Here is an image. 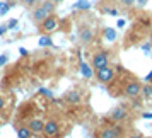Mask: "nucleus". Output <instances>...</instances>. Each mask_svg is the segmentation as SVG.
I'll use <instances>...</instances> for the list:
<instances>
[{
    "label": "nucleus",
    "mask_w": 152,
    "mask_h": 138,
    "mask_svg": "<svg viewBox=\"0 0 152 138\" xmlns=\"http://www.w3.org/2000/svg\"><path fill=\"white\" fill-rule=\"evenodd\" d=\"M55 10H56V2H53V0H45L38 7H34L31 10V21L34 22L36 26H39L50 14H55Z\"/></svg>",
    "instance_id": "obj_1"
},
{
    "label": "nucleus",
    "mask_w": 152,
    "mask_h": 138,
    "mask_svg": "<svg viewBox=\"0 0 152 138\" xmlns=\"http://www.w3.org/2000/svg\"><path fill=\"white\" fill-rule=\"evenodd\" d=\"M108 119L115 124L126 123V121L130 119V109H128L125 104H118V106H115V107L108 113Z\"/></svg>",
    "instance_id": "obj_2"
},
{
    "label": "nucleus",
    "mask_w": 152,
    "mask_h": 138,
    "mask_svg": "<svg viewBox=\"0 0 152 138\" xmlns=\"http://www.w3.org/2000/svg\"><path fill=\"white\" fill-rule=\"evenodd\" d=\"M142 87H144V84L140 82L138 78H128L123 85V94L125 97H128V99H137V97L142 96Z\"/></svg>",
    "instance_id": "obj_3"
},
{
    "label": "nucleus",
    "mask_w": 152,
    "mask_h": 138,
    "mask_svg": "<svg viewBox=\"0 0 152 138\" xmlns=\"http://www.w3.org/2000/svg\"><path fill=\"white\" fill-rule=\"evenodd\" d=\"M94 72H96V80L99 84L110 85V84H113L116 80V70H115V67H111V65H106V67L97 68Z\"/></svg>",
    "instance_id": "obj_4"
},
{
    "label": "nucleus",
    "mask_w": 152,
    "mask_h": 138,
    "mask_svg": "<svg viewBox=\"0 0 152 138\" xmlns=\"http://www.w3.org/2000/svg\"><path fill=\"white\" fill-rule=\"evenodd\" d=\"M110 60H111V56L106 49H97V51H94L92 56H91V67L94 70L103 68L106 65H110Z\"/></svg>",
    "instance_id": "obj_5"
},
{
    "label": "nucleus",
    "mask_w": 152,
    "mask_h": 138,
    "mask_svg": "<svg viewBox=\"0 0 152 138\" xmlns=\"http://www.w3.org/2000/svg\"><path fill=\"white\" fill-rule=\"evenodd\" d=\"M60 130H62V126L58 123V119H56V118H48V119L45 121L43 137L45 138H55V137L60 135Z\"/></svg>",
    "instance_id": "obj_6"
},
{
    "label": "nucleus",
    "mask_w": 152,
    "mask_h": 138,
    "mask_svg": "<svg viewBox=\"0 0 152 138\" xmlns=\"http://www.w3.org/2000/svg\"><path fill=\"white\" fill-rule=\"evenodd\" d=\"M60 26V19L56 17L55 14H50L45 21L39 24V31L45 33V34H51V33H55L56 29Z\"/></svg>",
    "instance_id": "obj_7"
},
{
    "label": "nucleus",
    "mask_w": 152,
    "mask_h": 138,
    "mask_svg": "<svg viewBox=\"0 0 152 138\" xmlns=\"http://www.w3.org/2000/svg\"><path fill=\"white\" fill-rule=\"evenodd\" d=\"M123 135H125V131L120 126H106V128H101L96 133L97 138H120Z\"/></svg>",
    "instance_id": "obj_8"
},
{
    "label": "nucleus",
    "mask_w": 152,
    "mask_h": 138,
    "mask_svg": "<svg viewBox=\"0 0 152 138\" xmlns=\"http://www.w3.org/2000/svg\"><path fill=\"white\" fill-rule=\"evenodd\" d=\"M94 39V31L89 26H80L79 28V41L82 44H91Z\"/></svg>",
    "instance_id": "obj_9"
},
{
    "label": "nucleus",
    "mask_w": 152,
    "mask_h": 138,
    "mask_svg": "<svg viewBox=\"0 0 152 138\" xmlns=\"http://www.w3.org/2000/svg\"><path fill=\"white\" fill-rule=\"evenodd\" d=\"M65 102L69 104V106H80L82 104V94H80V90L70 89L65 94Z\"/></svg>",
    "instance_id": "obj_10"
},
{
    "label": "nucleus",
    "mask_w": 152,
    "mask_h": 138,
    "mask_svg": "<svg viewBox=\"0 0 152 138\" xmlns=\"http://www.w3.org/2000/svg\"><path fill=\"white\" fill-rule=\"evenodd\" d=\"M28 126H29V130L33 131V135H34V137L43 135L45 119H41V118H33V119H29V121H28Z\"/></svg>",
    "instance_id": "obj_11"
},
{
    "label": "nucleus",
    "mask_w": 152,
    "mask_h": 138,
    "mask_svg": "<svg viewBox=\"0 0 152 138\" xmlns=\"http://www.w3.org/2000/svg\"><path fill=\"white\" fill-rule=\"evenodd\" d=\"M17 137H21V138H31V137H34V135H33V131L29 130V126L26 124V126L17 128Z\"/></svg>",
    "instance_id": "obj_12"
},
{
    "label": "nucleus",
    "mask_w": 152,
    "mask_h": 138,
    "mask_svg": "<svg viewBox=\"0 0 152 138\" xmlns=\"http://www.w3.org/2000/svg\"><path fill=\"white\" fill-rule=\"evenodd\" d=\"M12 5H14V2H10V0L0 2V15H5L9 12V9H12Z\"/></svg>",
    "instance_id": "obj_13"
},
{
    "label": "nucleus",
    "mask_w": 152,
    "mask_h": 138,
    "mask_svg": "<svg viewBox=\"0 0 152 138\" xmlns=\"http://www.w3.org/2000/svg\"><path fill=\"white\" fill-rule=\"evenodd\" d=\"M104 38L110 39V41H115L116 39V31L115 29H104Z\"/></svg>",
    "instance_id": "obj_14"
},
{
    "label": "nucleus",
    "mask_w": 152,
    "mask_h": 138,
    "mask_svg": "<svg viewBox=\"0 0 152 138\" xmlns=\"http://www.w3.org/2000/svg\"><path fill=\"white\" fill-rule=\"evenodd\" d=\"M118 4H120V7H123V9H132L135 5V0H118Z\"/></svg>",
    "instance_id": "obj_15"
},
{
    "label": "nucleus",
    "mask_w": 152,
    "mask_h": 138,
    "mask_svg": "<svg viewBox=\"0 0 152 138\" xmlns=\"http://www.w3.org/2000/svg\"><path fill=\"white\" fill-rule=\"evenodd\" d=\"M142 96L147 97V99H149V97H152V84H151V85L147 84V85H144V87H142Z\"/></svg>",
    "instance_id": "obj_16"
},
{
    "label": "nucleus",
    "mask_w": 152,
    "mask_h": 138,
    "mask_svg": "<svg viewBox=\"0 0 152 138\" xmlns=\"http://www.w3.org/2000/svg\"><path fill=\"white\" fill-rule=\"evenodd\" d=\"M19 2H21L24 7H29V9H31V7H34L39 0H19Z\"/></svg>",
    "instance_id": "obj_17"
},
{
    "label": "nucleus",
    "mask_w": 152,
    "mask_h": 138,
    "mask_svg": "<svg viewBox=\"0 0 152 138\" xmlns=\"http://www.w3.org/2000/svg\"><path fill=\"white\" fill-rule=\"evenodd\" d=\"M39 46H51V38L43 36L41 39H39Z\"/></svg>",
    "instance_id": "obj_18"
},
{
    "label": "nucleus",
    "mask_w": 152,
    "mask_h": 138,
    "mask_svg": "<svg viewBox=\"0 0 152 138\" xmlns=\"http://www.w3.org/2000/svg\"><path fill=\"white\" fill-rule=\"evenodd\" d=\"M5 106H7V101H5V97H4L2 94H0V113H2V111L5 109Z\"/></svg>",
    "instance_id": "obj_19"
},
{
    "label": "nucleus",
    "mask_w": 152,
    "mask_h": 138,
    "mask_svg": "<svg viewBox=\"0 0 152 138\" xmlns=\"http://www.w3.org/2000/svg\"><path fill=\"white\" fill-rule=\"evenodd\" d=\"M7 26H9V29H14L17 26V19H10V22H9Z\"/></svg>",
    "instance_id": "obj_20"
},
{
    "label": "nucleus",
    "mask_w": 152,
    "mask_h": 138,
    "mask_svg": "<svg viewBox=\"0 0 152 138\" xmlns=\"http://www.w3.org/2000/svg\"><path fill=\"white\" fill-rule=\"evenodd\" d=\"M5 62H7V55H2V56H0V67H2V65H5Z\"/></svg>",
    "instance_id": "obj_21"
},
{
    "label": "nucleus",
    "mask_w": 152,
    "mask_h": 138,
    "mask_svg": "<svg viewBox=\"0 0 152 138\" xmlns=\"http://www.w3.org/2000/svg\"><path fill=\"white\" fill-rule=\"evenodd\" d=\"M9 29V26H0V36H4L5 34V31Z\"/></svg>",
    "instance_id": "obj_22"
},
{
    "label": "nucleus",
    "mask_w": 152,
    "mask_h": 138,
    "mask_svg": "<svg viewBox=\"0 0 152 138\" xmlns=\"http://www.w3.org/2000/svg\"><path fill=\"white\" fill-rule=\"evenodd\" d=\"M53 2H56V4H58V2H62V0H53Z\"/></svg>",
    "instance_id": "obj_23"
}]
</instances>
